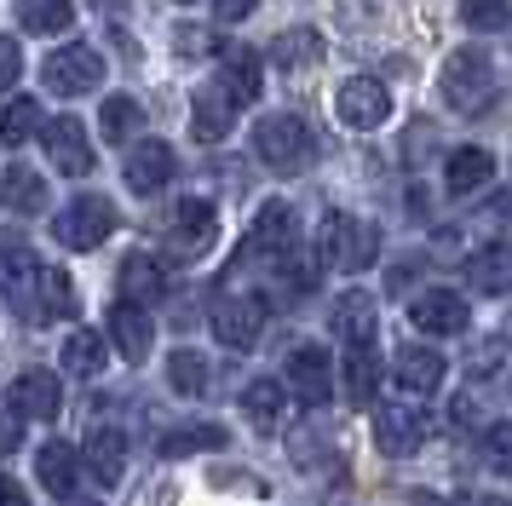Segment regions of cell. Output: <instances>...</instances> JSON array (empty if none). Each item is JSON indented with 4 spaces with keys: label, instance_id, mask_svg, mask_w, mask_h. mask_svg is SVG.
Segmentation results:
<instances>
[{
    "label": "cell",
    "instance_id": "obj_43",
    "mask_svg": "<svg viewBox=\"0 0 512 506\" xmlns=\"http://www.w3.org/2000/svg\"><path fill=\"white\" fill-rule=\"evenodd\" d=\"M18 443H24V420H18V414H0V455L18 449Z\"/></svg>",
    "mask_w": 512,
    "mask_h": 506
},
{
    "label": "cell",
    "instance_id": "obj_19",
    "mask_svg": "<svg viewBox=\"0 0 512 506\" xmlns=\"http://www.w3.org/2000/svg\"><path fill=\"white\" fill-rule=\"evenodd\" d=\"M162 294H167L162 259H150V253H127V259H121V299L144 311V305H156Z\"/></svg>",
    "mask_w": 512,
    "mask_h": 506
},
{
    "label": "cell",
    "instance_id": "obj_34",
    "mask_svg": "<svg viewBox=\"0 0 512 506\" xmlns=\"http://www.w3.org/2000/svg\"><path fill=\"white\" fill-rule=\"evenodd\" d=\"M29 138H41V104H35V98H12V104L0 110V144L18 150Z\"/></svg>",
    "mask_w": 512,
    "mask_h": 506
},
{
    "label": "cell",
    "instance_id": "obj_46",
    "mask_svg": "<svg viewBox=\"0 0 512 506\" xmlns=\"http://www.w3.org/2000/svg\"><path fill=\"white\" fill-rule=\"evenodd\" d=\"M449 414H455V426H461V432H466V426H472V414H478V409H472L466 397H455V409H449Z\"/></svg>",
    "mask_w": 512,
    "mask_h": 506
},
{
    "label": "cell",
    "instance_id": "obj_42",
    "mask_svg": "<svg viewBox=\"0 0 512 506\" xmlns=\"http://www.w3.org/2000/svg\"><path fill=\"white\" fill-rule=\"evenodd\" d=\"M254 6H259V0H213V18H219V23H242Z\"/></svg>",
    "mask_w": 512,
    "mask_h": 506
},
{
    "label": "cell",
    "instance_id": "obj_8",
    "mask_svg": "<svg viewBox=\"0 0 512 506\" xmlns=\"http://www.w3.org/2000/svg\"><path fill=\"white\" fill-rule=\"evenodd\" d=\"M432 437V420L415 409V403H392V409H374V449L386 460L415 455L420 443Z\"/></svg>",
    "mask_w": 512,
    "mask_h": 506
},
{
    "label": "cell",
    "instance_id": "obj_13",
    "mask_svg": "<svg viewBox=\"0 0 512 506\" xmlns=\"http://www.w3.org/2000/svg\"><path fill=\"white\" fill-rule=\"evenodd\" d=\"M41 144H47V156H52L58 173H70V179H87V173H93V144H87V127H81L75 115L41 121Z\"/></svg>",
    "mask_w": 512,
    "mask_h": 506
},
{
    "label": "cell",
    "instance_id": "obj_16",
    "mask_svg": "<svg viewBox=\"0 0 512 506\" xmlns=\"http://www.w3.org/2000/svg\"><path fill=\"white\" fill-rule=\"evenodd\" d=\"M409 317L420 334H466V299L455 288H426V294H415Z\"/></svg>",
    "mask_w": 512,
    "mask_h": 506
},
{
    "label": "cell",
    "instance_id": "obj_15",
    "mask_svg": "<svg viewBox=\"0 0 512 506\" xmlns=\"http://www.w3.org/2000/svg\"><path fill=\"white\" fill-rule=\"evenodd\" d=\"M173 173H179V156L167 150L162 138H144V144H133V150H127V184H133L139 196L167 190V184H173Z\"/></svg>",
    "mask_w": 512,
    "mask_h": 506
},
{
    "label": "cell",
    "instance_id": "obj_41",
    "mask_svg": "<svg viewBox=\"0 0 512 506\" xmlns=\"http://www.w3.org/2000/svg\"><path fill=\"white\" fill-rule=\"evenodd\" d=\"M18 75H24V52H18V41H12V35H0V92L12 87Z\"/></svg>",
    "mask_w": 512,
    "mask_h": 506
},
{
    "label": "cell",
    "instance_id": "obj_33",
    "mask_svg": "<svg viewBox=\"0 0 512 506\" xmlns=\"http://www.w3.org/2000/svg\"><path fill=\"white\" fill-rule=\"evenodd\" d=\"M104 357H110V345L98 340L93 328H75L70 340H64V374H75V380H93L98 368H104Z\"/></svg>",
    "mask_w": 512,
    "mask_h": 506
},
{
    "label": "cell",
    "instance_id": "obj_37",
    "mask_svg": "<svg viewBox=\"0 0 512 506\" xmlns=\"http://www.w3.org/2000/svg\"><path fill=\"white\" fill-rule=\"evenodd\" d=\"M202 449H225V426H179L162 437V460H185Z\"/></svg>",
    "mask_w": 512,
    "mask_h": 506
},
{
    "label": "cell",
    "instance_id": "obj_31",
    "mask_svg": "<svg viewBox=\"0 0 512 506\" xmlns=\"http://www.w3.org/2000/svg\"><path fill=\"white\" fill-rule=\"evenodd\" d=\"M282 409H288V397H282L277 380H254V386L242 391V414L254 420V432H277Z\"/></svg>",
    "mask_w": 512,
    "mask_h": 506
},
{
    "label": "cell",
    "instance_id": "obj_47",
    "mask_svg": "<svg viewBox=\"0 0 512 506\" xmlns=\"http://www.w3.org/2000/svg\"><path fill=\"white\" fill-rule=\"evenodd\" d=\"M93 12H127V0H93Z\"/></svg>",
    "mask_w": 512,
    "mask_h": 506
},
{
    "label": "cell",
    "instance_id": "obj_11",
    "mask_svg": "<svg viewBox=\"0 0 512 506\" xmlns=\"http://www.w3.org/2000/svg\"><path fill=\"white\" fill-rule=\"evenodd\" d=\"M282 380H288V391L300 397L305 409H323L328 391H334V363H328L323 345H294V351H288V368H282Z\"/></svg>",
    "mask_w": 512,
    "mask_h": 506
},
{
    "label": "cell",
    "instance_id": "obj_23",
    "mask_svg": "<svg viewBox=\"0 0 512 506\" xmlns=\"http://www.w3.org/2000/svg\"><path fill=\"white\" fill-rule=\"evenodd\" d=\"M35 276H41V259H35V248H29L18 230H0V288L24 299V288H35Z\"/></svg>",
    "mask_w": 512,
    "mask_h": 506
},
{
    "label": "cell",
    "instance_id": "obj_36",
    "mask_svg": "<svg viewBox=\"0 0 512 506\" xmlns=\"http://www.w3.org/2000/svg\"><path fill=\"white\" fill-rule=\"evenodd\" d=\"M144 127V110L133 98H104V110H98V138H110V144H127V138Z\"/></svg>",
    "mask_w": 512,
    "mask_h": 506
},
{
    "label": "cell",
    "instance_id": "obj_2",
    "mask_svg": "<svg viewBox=\"0 0 512 506\" xmlns=\"http://www.w3.org/2000/svg\"><path fill=\"white\" fill-rule=\"evenodd\" d=\"M254 150L271 173H305L317 161V133L305 127L300 115H265L254 127Z\"/></svg>",
    "mask_w": 512,
    "mask_h": 506
},
{
    "label": "cell",
    "instance_id": "obj_18",
    "mask_svg": "<svg viewBox=\"0 0 512 506\" xmlns=\"http://www.w3.org/2000/svg\"><path fill=\"white\" fill-rule=\"evenodd\" d=\"M392 380L409 391V397H432V391L443 386V357L432 351V345H415V340H409V345L392 357Z\"/></svg>",
    "mask_w": 512,
    "mask_h": 506
},
{
    "label": "cell",
    "instance_id": "obj_27",
    "mask_svg": "<svg viewBox=\"0 0 512 506\" xmlns=\"http://www.w3.org/2000/svg\"><path fill=\"white\" fill-rule=\"evenodd\" d=\"M0 202L12 207V213H47V179L35 173V167H6V179H0Z\"/></svg>",
    "mask_w": 512,
    "mask_h": 506
},
{
    "label": "cell",
    "instance_id": "obj_26",
    "mask_svg": "<svg viewBox=\"0 0 512 506\" xmlns=\"http://www.w3.org/2000/svg\"><path fill=\"white\" fill-rule=\"evenodd\" d=\"M317 58H323V35H317V29H282L277 41H271V64L282 69V75H294V69H311L317 64Z\"/></svg>",
    "mask_w": 512,
    "mask_h": 506
},
{
    "label": "cell",
    "instance_id": "obj_4",
    "mask_svg": "<svg viewBox=\"0 0 512 506\" xmlns=\"http://www.w3.org/2000/svg\"><path fill=\"white\" fill-rule=\"evenodd\" d=\"M110 230H116V202H110V196H75V202L52 219V236L75 253H93Z\"/></svg>",
    "mask_w": 512,
    "mask_h": 506
},
{
    "label": "cell",
    "instance_id": "obj_35",
    "mask_svg": "<svg viewBox=\"0 0 512 506\" xmlns=\"http://www.w3.org/2000/svg\"><path fill=\"white\" fill-rule=\"evenodd\" d=\"M374 391H380V357L369 351H346V397L357 403V409H369Z\"/></svg>",
    "mask_w": 512,
    "mask_h": 506
},
{
    "label": "cell",
    "instance_id": "obj_5",
    "mask_svg": "<svg viewBox=\"0 0 512 506\" xmlns=\"http://www.w3.org/2000/svg\"><path fill=\"white\" fill-rule=\"evenodd\" d=\"M41 81H47L58 98H87V92L104 81V58H98L87 41H70V46H58L47 64H41Z\"/></svg>",
    "mask_w": 512,
    "mask_h": 506
},
{
    "label": "cell",
    "instance_id": "obj_49",
    "mask_svg": "<svg viewBox=\"0 0 512 506\" xmlns=\"http://www.w3.org/2000/svg\"><path fill=\"white\" fill-rule=\"evenodd\" d=\"M87 506H98V501H87Z\"/></svg>",
    "mask_w": 512,
    "mask_h": 506
},
{
    "label": "cell",
    "instance_id": "obj_39",
    "mask_svg": "<svg viewBox=\"0 0 512 506\" xmlns=\"http://www.w3.org/2000/svg\"><path fill=\"white\" fill-rule=\"evenodd\" d=\"M277 276H288V294H311L317 288V259H305V253H282L277 259Z\"/></svg>",
    "mask_w": 512,
    "mask_h": 506
},
{
    "label": "cell",
    "instance_id": "obj_40",
    "mask_svg": "<svg viewBox=\"0 0 512 506\" xmlns=\"http://www.w3.org/2000/svg\"><path fill=\"white\" fill-rule=\"evenodd\" d=\"M484 460L501 472V478H512V420H495L484 432Z\"/></svg>",
    "mask_w": 512,
    "mask_h": 506
},
{
    "label": "cell",
    "instance_id": "obj_45",
    "mask_svg": "<svg viewBox=\"0 0 512 506\" xmlns=\"http://www.w3.org/2000/svg\"><path fill=\"white\" fill-rule=\"evenodd\" d=\"M0 506H29V495H24V483L0 478Z\"/></svg>",
    "mask_w": 512,
    "mask_h": 506
},
{
    "label": "cell",
    "instance_id": "obj_10",
    "mask_svg": "<svg viewBox=\"0 0 512 506\" xmlns=\"http://www.w3.org/2000/svg\"><path fill=\"white\" fill-rule=\"evenodd\" d=\"M334 110H340V121H346V127L374 133V127L392 115V92H386V81H374V75H351L346 87L334 92Z\"/></svg>",
    "mask_w": 512,
    "mask_h": 506
},
{
    "label": "cell",
    "instance_id": "obj_17",
    "mask_svg": "<svg viewBox=\"0 0 512 506\" xmlns=\"http://www.w3.org/2000/svg\"><path fill=\"white\" fill-rule=\"evenodd\" d=\"M219 92L231 98L236 110H242V104H254L259 92H265V64H259V52L231 46V52L219 58Z\"/></svg>",
    "mask_w": 512,
    "mask_h": 506
},
{
    "label": "cell",
    "instance_id": "obj_32",
    "mask_svg": "<svg viewBox=\"0 0 512 506\" xmlns=\"http://www.w3.org/2000/svg\"><path fill=\"white\" fill-rule=\"evenodd\" d=\"M18 23L29 35H64L75 23V0H18Z\"/></svg>",
    "mask_w": 512,
    "mask_h": 506
},
{
    "label": "cell",
    "instance_id": "obj_12",
    "mask_svg": "<svg viewBox=\"0 0 512 506\" xmlns=\"http://www.w3.org/2000/svg\"><path fill=\"white\" fill-rule=\"evenodd\" d=\"M6 409L18 414V420H58V409H64L58 374H52V368H24V374L6 386Z\"/></svg>",
    "mask_w": 512,
    "mask_h": 506
},
{
    "label": "cell",
    "instance_id": "obj_24",
    "mask_svg": "<svg viewBox=\"0 0 512 506\" xmlns=\"http://www.w3.org/2000/svg\"><path fill=\"white\" fill-rule=\"evenodd\" d=\"M466 282L478 294H512V242H489L466 259Z\"/></svg>",
    "mask_w": 512,
    "mask_h": 506
},
{
    "label": "cell",
    "instance_id": "obj_1",
    "mask_svg": "<svg viewBox=\"0 0 512 506\" xmlns=\"http://www.w3.org/2000/svg\"><path fill=\"white\" fill-rule=\"evenodd\" d=\"M495 92H501L495 64H489L478 46H461V52H449V58H443V98H449V110L484 115L489 104H495Z\"/></svg>",
    "mask_w": 512,
    "mask_h": 506
},
{
    "label": "cell",
    "instance_id": "obj_30",
    "mask_svg": "<svg viewBox=\"0 0 512 506\" xmlns=\"http://www.w3.org/2000/svg\"><path fill=\"white\" fill-rule=\"evenodd\" d=\"M167 386L179 391V397H208V386H213L208 357H202V351H190V345H179V351L167 357Z\"/></svg>",
    "mask_w": 512,
    "mask_h": 506
},
{
    "label": "cell",
    "instance_id": "obj_9",
    "mask_svg": "<svg viewBox=\"0 0 512 506\" xmlns=\"http://www.w3.org/2000/svg\"><path fill=\"white\" fill-rule=\"evenodd\" d=\"M213 236H219V213H213V202L190 196V202L173 207V219H167V253H173V259H196V253H208Z\"/></svg>",
    "mask_w": 512,
    "mask_h": 506
},
{
    "label": "cell",
    "instance_id": "obj_44",
    "mask_svg": "<svg viewBox=\"0 0 512 506\" xmlns=\"http://www.w3.org/2000/svg\"><path fill=\"white\" fill-rule=\"evenodd\" d=\"M472 374H478V380L495 374V345H478V351H472Z\"/></svg>",
    "mask_w": 512,
    "mask_h": 506
},
{
    "label": "cell",
    "instance_id": "obj_21",
    "mask_svg": "<svg viewBox=\"0 0 512 506\" xmlns=\"http://www.w3.org/2000/svg\"><path fill=\"white\" fill-rule=\"evenodd\" d=\"M489 179H495V156H489V150H478V144L449 150V161H443V184H449V196H478Z\"/></svg>",
    "mask_w": 512,
    "mask_h": 506
},
{
    "label": "cell",
    "instance_id": "obj_3",
    "mask_svg": "<svg viewBox=\"0 0 512 506\" xmlns=\"http://www.w3.org/2000/svg\"><path fill=\"white\" fill-rule=\"evenodd\" d=\"M374 253H380V230L363 225L357 213H328L317 230V259L328 271H369Z\"/></svg>",
    "mask_w": 512,
    "mask_h": 506
},
{
    "label": "cell",
    "instance_id": "obj_14",
    "mask_svg": "<svg viewBox=\"0 0 512 506\" xmlns=\"http://www.w3.org/2000/svg\"><path fill=\"white\" fill-rule=\"evenodd\" d=\"M328 322H334V340L346 345V351H369L374 334H380V311H374V294H363V288H346V294L334 299Z\"/></svg>",
    "mask_w": 512,
    "mask_h": 506
},
{
    "label": "cell",
    "instance_id": "obj_28",
    "mask_svg": "<svg viewBox=\"0 0 512 506\" xmlns=\"http://www.w3.org/2000/svg\"><path fill=\"white\" fill-rule=\"evenodd\" d=\"M35 478L47 483L52 495H75V478H81V460H75L70 443H41L35 455Z\"/></svg>",
    "mask_w": 512,
    "mask_h": 506
},
{
    "label": "cell",
    "instance_id": "obj_48",
    "mask_svg": "<svg viewBox=\"0 0 512 506\" xmlns=\"http://www.w3.org/2000/svg\"><path fill=\"white\" fill-rule=\"evenodd\" d=\"M478 506H512V501H507V495H484Z\"/></svg>",
    "mask_w": 512,
    "mask_h": 506
},
{
    "label": "cell",
    "instance_id": "obj_29",
    "mask_svg": "<svg viewBox=\"0 0 512 506\" xmlns=\"http://www.w3.org/2000/svg\"><path fill=\"white\" fill-rule=\"evenodd\" d=\"M29 317H75V288L70 276L58 271V265H41V276H35V299H29Z\"/></svg>",
    "mask_w": 512,
    "mask_h": 506
},
{
    "label": "cell",
    "instance_id": "obj_6",
    "mask_svg": "<svg viewBox=\"0 0 512 506\" xmlns=\"http://www.w3.org/2000/svg\"><path fill=\"white\" fill-rule=\"evenodd\" d=\"M265 317H271V305L259 294H225L213 305V340L231 345V351H254L259 334H265Z\"/></svg>",
    "mask_w": 512,
    "mask_h": 506
},
{
    "label": "cell",
    "instance_id": "obj_7",
    "mask_svg": "<svg viewBox=\"0 0 512 506\" xmlns=\"http://www.w3.org/2000/svg\"><path fill=\"white\" fill-rule=\"evenodd\" d=\"M294 248V207L288 202H265L254 213V225L242 236V248H236L231 265H248V259H282V253Z\"/></svg>",
    "mask_w": 512,
    "mask_h": 506
},
{
    "label": "cell",
    "instance_id": "obj_25",
    "mask_svg": "<svg viewBox=\"0 0 512 506\" xmlns=\"http://www.w3.org/2000/svg\"><path fill=\"white\" fill-rule=\"evenodd\" d=\"M87 472L98 483H121V472H127V437L116 426H93L87 432Z\"/></svg>",
    "mask_w": 512,
    "mask_h": 506
},
{
    "label": "cell",
    "instance_id": "obj_38",
    "mask_svg": "<svg viewBox=\"0 0 512 506\" xmlns=\"http://www.w3.org/2000/svg\"><path fill=\"white\" fill-rule=\"evenodd\" d=\"M461 23L466 29H507L512 23V0H461Z\"/></svg>",
    "mask_w": 512,
    "mask_h": 506
},
{
    "label": "cell",
    "instance_id": "obj_22",
    "mask_svg": "<svg viewBox=\"0 0 512 506\" xmlns=\"http://www.w3.org/2000/svg\"><path fill=\"white\" fill-rule=\"evenodd\" d=\"M110 340H116V351L127 357V363H144V357H150V345H156V322L144 317L139 305H127V299H121L116 311H110Z\"/></svg>",
    "mask_w": 512,
    "mask_h": 506
},
{
    "label": "cell",
    "instance_id": "obj_20",
    "mask_svg": "<svg viewBox=\"0 0 512 506\" xmlns=\"http://www.w3.org/2000/svg\"><path fill=\"white\" fill-rule=\"evenodd\" d=\"M236 127V104L219 92V81L213 87H202L196 98H190V133L202 138V144H219V138Z\"/></svg>",
    "mask_w": 512,
    "mask_h": 506
}]
</instances>
